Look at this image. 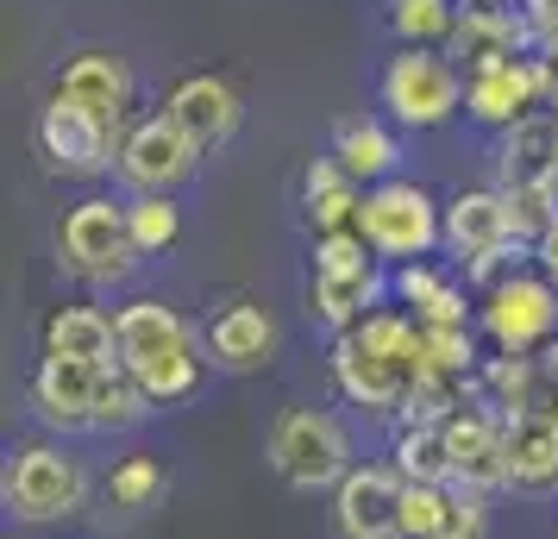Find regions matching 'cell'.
<instances>
[{
	"instance_id": "cell-1",
	"label": "cell",
	"mask_w": 558,
	"mask_h": 539,
	"mask_svg": "<svg viewBox=\"0 0 558 539\" xmlns=\"http://www.w3.org/2000/svg\"><path fill=\"white\" fill-rule=\"evenodd\" d=\"M332 383L364 414H402L421 389V320L408 308H377L352 333H332Z\"/></svg>"
},
{
	"instance_id": "cell-2",
	"label": "cell",
	"mask_w": 558,
	"mask_h": 539,
	"mask_svg": "<svg viewBox=\"0 0 558 539\" xmlns=\"http://www.w3.org/2000/svg\"><path fill=\"white\" fill-rule=\"evenodd\" d=\"M113 320H120V370L151 395V408H177V402H189L202 389L207 339H195V327L170 302L138 295Z\"/></svg>"
},
{
	"instance_id": "cell-3",
	"label": "cell",
	"mask_w": 558,
	"mask_h": 539,
	"mask_svg": "<svg viewBox=\"0 0 558 539\" xmlns=\"http://www.w3.org/2000/svg\"><path fill=\"white\" fill-rule=\"evenodd\" d=\"M264 458L289 489L302 495H320V489H339L357 470V445L352 427L339 420L332 408H282L264 433Z\"/></svg>"
},
{
	"instance_id": "cell-4",
	"label": "cell",
	"mask_w": 558,
	"mask_h": 539,
	"mask_svg": "<svg viewBox=\"0 0 558 539\" xmlns=\"http://www.w3.org/2000/svg\"><path fill=\"white\" fill-rule=\"evenodd\" d=\"M0 502H7V514L20 527H63V520H76L88 509V470L57 439H26L7 458Z\"/></svg>"
},
{
	"instance_id": "cell-5",
	"label": "cell",
	"mask_w": 558,
	"mask_h": 539,
	"mask_svg": "<svg viewBox=\"0 0 558 539\" xmlns=\"http://www.w3.org/2000/svg\"><path fill=\"white\" fill-rule=\"evenodd\" d=\"M364 245L377 252V264H427L433 245H446V207L433 201L421 182L389 176L377 188H364V213H357Z\"/></svg>"
},
{
	"instance_id": "cell-6",
	"label": "cell",
	"mask_w": 558,
	"mask_h": 539,
	"mask_svg": "<svg viewBox=\"0 0 558 539\" xmlns=\"http://www.w3.org/2000/svg\"><path fill=\"white\" fill-rule=\"evenodd\" d=\"M57 264L76 277V283H126L138 270V245L126 226V201H107L88 195L63 213L57 226Z\"/></svg>"
},
{
	"instance_id": "cell-7",
	"label": "cell",
	"mask_w": 558,
	"mask_h": 539,
	"mask_svg": "<svg viewBox=\"0 0 558 539\" xmlns=\"http://www.w3.org/2000/svg\"><path fill=\"white\" fill-rule=\"evenodd\" d=\"M477 327L502 358H533L558 339V289L539 270H508L502 283L483 289Z\"/></svg>"
},
{
	"instance_id": "cell-8",
	"label": "cell",
	"mask_w": 558,
	"mask_h": 539,
	"mask_svg": "<svg viewBox=\"0 0 558 539\" xmlns=\"http://www.w3.org/2000/svg\"><path fill=\"white\" fill-rule=\"evenodd\" d=\"M446 252L464 264L471 283H502L514 252H521V232H514L502 188H458L446 201Z\"/></svg>"
},
{
	"instance_id": "cell-9",
	"label": "cell",
	"mask_w": 558,
	"mask_h": 539,
	"mask_svg": "<svg viewBox=\"0 0 558 539\" xmlns=\"http://www.w3.org/2000/svg\"><path fill=\"white\" fill-rule=\"evenodd\" d=\"M383 107L414 132L446 126L458 107H464V82L439 51H396L383 70Z\"/></svg>"
},
{
	"instance_id": "cell-10",
	"label": "cell",
	"mask_w": 558,
	"mask_h": 539,
	"mask_svg": "<svg viewBox=\"0 0 558 539\" xmlns=\"http://www.w3.org/2000/svg\"><path fill=\"white\" fill-rule=\"evenodd\" d=\"M546 101H553V76H546L539 51L533 57H502V63H483V70L464 76V113H471L477 126L514 132Z\"/></svg>"
},
{
	"instance_id": "cell-11",
	"label": "cell",
	"mask_w": 558,
	"mask_h": 539,
	"mask_svg": "<svg viewBox=\"0 0 558 539\" xmlns=\"http://www.w3.org/2000/svg\"><path fill=\"white\" fill-rule=\"evenodd\" d=\"M195 163H202V151L189 145V132L170 113L132 120V132L120 138V176H126L132 195H170L195 176Z\"/></svg>"
},
{
	"instance_id": "cell-12",
	"label": "cell",
	"mask_w": 558,
	"mask_h": 539,
	"mask_svg": "<svg viewBox=\"0 0 558 539\" xmlns=\"http://www.w3.org/2000/svg\"><path fill=\"white\" fill-rule=\"evenodd\" d=\"M113 377V364H76V358H38L32 364V414L51 427V433H95V408H101V389Z\"/></svg>"
},
{
	"instance_id": "cell-13",
	"label": "cell",
	"mask_w": 558,
	"mask_h": 539,
	"mask_svg": "<svg viewBox=\"0 0 558 539\" xmlns=\"http://www.w3.org/2000/svg\"><path fill=\"white\" fill-rule=\"evenodd\" d=\"M402 489L408 477L389 458L357 464L332 489V534L339 539H402Z\"/></svg>"
},
{
	"instance_id": "cell-14",
	"label": "cell",
	"mask_w": 558,
	"mask_h": 539,
	"mask_svg": "<svg viewBox=\"0 0 558 539\" xmlns=\"http://www.w3.org/2000/svg\"><path fill=\"white\" fill-rule=\"evenodd\" d=\"M38 151L57 176H101L107 163H120V132H107L95 113L51 95L38 113Z\"/></svg>"
},
{
	"instance_id": "cell-15",
	"label": "cell",
	"mask_w": 558,
	"mask_h": 539,
	"mask_svg": "<svg viewBox=\"0 0 558 539\" xmlns=\"http://www.w3.org/2000/svg\"><path fill=\"white\" fill-rule=\"evenodd\" d=\"M446 445H452V483L483 489V495H502L508 489V420L502 414H489L483 402H464L446 420Z\"/></svg>"
},
{
	"instance_id": "cell-16",
	"label": "cell",
	"mask_w": 558,
	"mask_h": 539,
	"mask_svg": "<svg viewBox=\"0 0 558 539\" xmlns=\"http://www.w3.org/2000/svg\"><path fill=\"white\" fill-rule=\"evenodd\" d=\"M282 352V327L270 320V308L257 302H232L207 320V364L227 370V377H252V370H270Z\"/></svg>"
},
{
	"instance_id": "cell-17",
	"label": "cell",
	"mask_w": 558,
	"mask_h": 539,
	"mask_svg": "<svg viewBox=\"0 0 558 539\" xmlns=\"http://www.w3.org/2000/svg\"><path fill=\"white\" fill-rule=\"evenodd\" d=\"M57 95L63 101H76L82 113H95L107 132H120L126 138V113H132V70H126V57H113V51H82L63 63V76H57Z\"/></svg>"
},
{
	"instance_id": "cell-18",
	"label": "cell",
	"mask_w": 558,
	"mask_h": 539,
	"mask_svg": "<svg viewBox=\"0 0 558 539\" xmlns=\"http://www.w3.org/2000/svg\"><path fill=\"white\" fill-rule=\"evenodd\" d=\"M163 113L189 132V145H195V151H220L232 132H239V120H245L239 88H232L227 76H182L177 88H170Z\"/></svg>"
},
{
	"instance_id": "cell-19",
	"label": "cell",
	"mask_w": 558,
	"mask_h": 539,
	"mask_svg": "<svg viewBox=\"0 0 558 539\" xmlns=\"http://www.w3.org/2000/svg\"><path fill=\"white\" fill-rule=\"evenodd\" d=\"M496 176H502L496 188H558V101L527 113V120L502 138Z\"/></svg>"
},
{
	"instance_id": "cell-20",
	"label": "cell",
	"mask_w": 558,
	"mask_h": 539,
	"mask_svg": "<svg viewBox=\"0 0 558 539\" xmlns=\"http://www.w3.org/2000/svg\"><path fill=\"white\" fill-rule=\"evenodd\" d=\"M458 57L483 70V63H502V57H533L539 51V32H533L527 7H464L458 13Z\"/></svg>"
},
{
	"instance_id": "cell-21",
	"label": "cell",
	"mask_w": 558,
	"mask_h": 539,
	"mask_svg": "<svg viewBox=\"0 0 558 539\" xmlns=\"http://www.w3.org/2000/svg\"><path fill=\"white\" fill-rule=\"evenodd\" d=\"M38 358H76V364H120V320L95 302H70L38 327Z\"/></svg>"
},
{
	"instance_id": "cell-22",
	"label": "cell",
	"mask_w": 558,
	"mask_h": 539,
	"mask_svg": "<svg viewBox=\"0 0 558 539\" xmlns=\"http://www.w3.org/2000/svg\"><path fill=\"white\" fill-rule=\"evenodd\" d=\"M508 489L533 495V502L558 495V427L553 420H539V414L508 420Z\"/></svg>"
},
{
	"instance_id": "cell-23",
	"label": "cell",
	"mask_w": 558,
	"mask_h": 539,
	"mask_svg": "<svg viewBox=\"0 0 558 539\" xmlns=\"http://www.w3.org/2000/svg\"><path fill=\"white\" fill-rule=\"evenodd\" d=\"M302 213L314 238H327V232H357V213H364V188L345 176V163L339 157H314L302 176Z\"/></svg>"
},
{
	"instance_id": "cell-24",
	"label": "cell",
	"mask_w": 558,
	"mask_h": 539,
	"mask_svg": "<svg viewBox=\"0 0 558 539\" xmlns=\"http://www.w3.org/2000/svg\"><path fill=\"white\" fill-rule=\"evenodd\" d=\"M377 295L383 270H314V283H307V302L332 333H352L364 314H377Z\"/></svg>"
},
{
	"instance_id": "cell-25",
	"label": "cell",
	"mask_w": 558,
	"mask_h": 539,
	"mask_svg": "<svg viewBox=\"0 0 558 539\" xmlns=\"http://www.w3.org/2000/svg\"><path fill=\"white\" fill-rule=\"evenodd\" d=\"M396 302H402L421 327H471V308H464V289L446 283L433 264H402L396 270Z\"/></svg>"
},
{
	"instance_id": "cell-26",
	"label": "cell",
	"mask_w": 558,
	"mask_h": 539,
	"mask_svg": "<svg viewBox=\"0 0 558 539\" xmlns=\"http://www.w3.org/2000/svg\"><path fill=\"white\" fill-rule=\"evenodd\" d=\"M332 157L345 163V176L357 182V188H377V182L396 176V138L377 126V120H339V132H332Z\"/></svg>"
},
{
	"instance_id": "cell-27",
	"label": "cell",
	"mask_w": 558,
	"mask_h": 539,
	"mask_svg": "<svg viewBox=\"0 0 558 539\" xmlns=\"http://www.w3.org/2000/svg\"><path fill=\"white\" fill-rule=\"evenodd\" d=\"M107 509H120V514H145L157 509L163 495H170V464L157 458V452H126V458L107 470Z\"/></svg>"
},
{
	"instance_id": "cell-28",
	"label": "cell",
	"mask_w": 558,
	"mask_h": 539,
	"mask_svg": "<svg viewBox=\"0 0 558 539\" xmlns=\"http://www.w3.org/2000/svg\"><path fill=\"white\" fill-rule=\"evenodd\" d=\"M477 364L471 327H421V383H471Z\"/></svg>"
},
{
	"instance_id": "cell-29",
	"label": "cell",
	"mask_w": 558,
	"mask_h": 539,
	"mask_svg": "<svg viewBox=\"0 0 558 539\" xmlns=\"http://www.w3.org/2000/svg\"><path fill=\"white\" fill-rule=\"evenodd\" d=\"M389 464L402 470L408 483H452V445L446 427H402L389 445Z\"/></svg>"
},
{
	"instance_id": "cell-30",
	"label": "cell",
	"mask_w": 558,
	"mask_h": 539,
	"mask_svg": "<svg viewBox=\"0 0 558 539\" xmlns=\"http://www.w3.org/2000/svg\"><path fill=\"white\" fill-rule=\"evenodd\" d=\"M389 32L402 38V51H433L439 38L458 32L452 0H389Z\"/></svg>"
},
{
	"instance_id": "cell-31",
	"label": "cell",
	"mask_w": 558,
	"mask_h": 539,
	"mask_svg": "<svg viewBox=\"0 0 558 539\" xmlns=\"http://www.w3.org/2000/svg\"><path fill=\"white\" fill-rule=\"evenodd\" d=\"M126 226H132L138 257H163V252H177V238H182V207L170 195H132Z\"/></svg>"
},
{
	"instance_id": "cell-32",
	"label": "cell",
	"mask_w": 558,
	"mask_h": 539,
	"mask_svg": "<svg viewBox=\"0 0 558 539\" xmlns=\"http://www.w3.org/2000/svg\"><path fill=\"white\" fill-rule=\"evenodd\" d=\"M433 539H489V495L452 483V495H446V520H439V534Z\"/></svg>"
},
{
	"instance_id": "cell-33",
	"label": "cell",
	"mask_w": 558,
	"mask_h": 539,
	"mask_svg": "<svg viewBox=\"0 0 558 539\" xmlns=\"http://www.w3.org/2000/svg\"><path fill=\"white\" fill-rule=\"evenodd\" d=\"M446 495H452V483H408L402 489V539H433L439 534Z\"/></svg>"
},
{
	"instance_id": "cell-34",
	"label": "cell",
	"mask_w": 558,
	"mask_h": 539,
	"mask_svg": "<svg viewBox=\"0 0 558 539\" xmlns=\"http://www.w3.org/2000/svg\"><path fill=\"white\" fill-rule=\"evenodd\" d=\"M314 270H377V252L364 245V232H327L314 238Z\"/></svg>"
},
{
	"instance_id": "cell-35",
	"label": "cell",
	"mask_w": 558,
	"mask_h": 539,
	"mask_svg": "<svg viewBox=\"0 0 558 539\" xmlns=\"http://www.w3.org/2000/svg\"><path fill=\"white\" fill-rule=\"evenodd\" d=\"M527 414L553 420L558 427V339L546 352H533V395H527Z\"/></svg>"
},
{
	"instance_id": "cell-36",
	"label": "cell",
	"mask_w": 558,
	"mask_h": 539,
	"mask_svg": "<svg viewBox=\"0 0 558 539\" xmlns=\"http://www.w3.org/2000/svg\"><path fill=\"white\" fill-rule=\"evenodd\" d=\"M533 264H539V277H546V283L558 289V220L546 226V238L533 245Z\"/></svg>"
},
{
	"instance_id": "cell-37",
	"label": "cell",
	"mask_w": 558,
	"mask_h": 539,
	"mask_svg": "<svg viewBox=\"0 0 558 539\" xmlns=\"http://www.w3.org/2000/svg\"><path fill=\"white\" fill-rule=\"evenodd\" d=\"M527 20H533V32L546 38V32H558V0H527Z\"/></svg>"
},
{
	"instance_id": "cell-38",
	"label": "cell",
	"mask_w": 558,
	"mask_h": 539,
	"mask_svg": "<svg viewBox=\"0 0 558 539\" xmlns=\"http://www.w3.org/2000/svg\"><path fill=\"white\" fill-rule=\"evenodd\" d=\"M464 7H508V0H464Z\"/></svg>"
}]
</instances>
